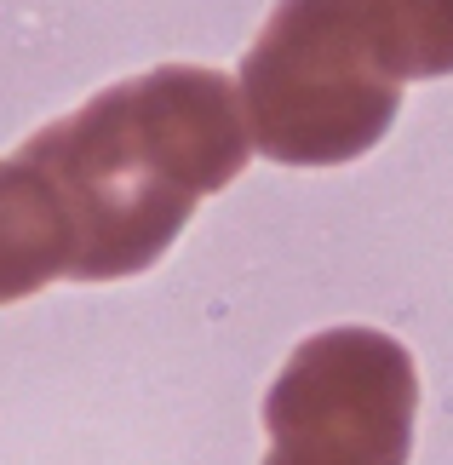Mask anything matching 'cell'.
<instances>
[{
    "mask_svg": "<svg viewBox=\"0 0 453 465\" xmlns=\"http://www.w3.org/2000/svg\"><path fill=\"white\" fill-rule=\"evenodd\" d=\"M17 155L69 224V282H121L155 271L195 207L247 173L252 127L224 69L155 64L41 127Z\"/></svg>",
    "mask_w": 453,
    "mask_h": 465,
    "instance_id": "1",
    "label": "cell"
},
{
    "mask_svg": "<svg viewBox=\"0 0 453 465\" xmlns=\"http://www.w3.org/2000/svg\"><path fill=\"white\" fill-rule=\"evenodd\" d=\"M252 150L281 167H344L402 115V86L361 0H276L241 58Z\"/></svg>",
    "mask_w": 453,
    "mask_h": 465,
    "instance_id": "2",
    "label": "cell"
},
{
    "mask_svg": "<svg viewBox=\"0 0 453 465\" xmlns=\"http://www.w3.org/2000/svg\"><path fill=\"white\" fill-rule=\"evenodd\" d=\"M419 373L402 339L321 328L264 391V465H408Z\"/></svg>",
    "mask_w": 453,
    "mask_h": 465,
    "instance_id": "3",
    "label": "cell"
},
{
    "mask_svg": "<svg viewBox=\"0 0 453 465\" xmlns=\"http://www.w3.org/2000/svg\"><path fill=\"white\" fill-rule=\"evenodd\" d=\"M69 224L52 202L46 178L24 155L0 161V305L41 293L46 282L69 276Z\"/></svg>",
    "mask_w": 453,
    "mask_h": 465,
    "instance_id": "4",
    "label": "cell"
},
{
    "mask_svg": "<svg viewBox=\"0 0 453 465\" xmlns=\"http://www.w3.org/2000/svg\"><path fill=\"white\" fill-rule=\"evenodd\" d=\"M396 81L453 75V0H361Z\"/></svg>",
    "mask_w": 453,
    "mask_h": 465,
    "instance_id": "5",
    "label": "cell"
}]
</instances>
